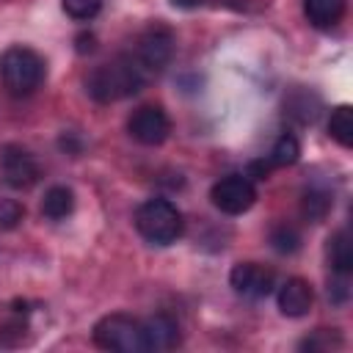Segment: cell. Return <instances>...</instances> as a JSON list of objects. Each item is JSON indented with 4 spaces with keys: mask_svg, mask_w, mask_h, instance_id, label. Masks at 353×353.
Segmentation results:
<instances>
[{
    "mask_svg": "<svg viewBox=\"0 0 353 353\" xmlns=\"http://www.w3.org/2000/svg\"><path fill=\"white\" fill-rule=\"evenodd\" d=\"M146 80H149V74L138 63L135 55H119V58L97 66L88 74L85 88L97 102L108 105V102H119V99H127V97L138 94Z\"/></svg>",
    "mask_w": 353,
    "mask_h": 353,
    "instance_id": "6da1fadb",
    "label": "cell"
},
{
    "mask_svg": "<svg viewBox=\"0 0 353 353\" xmlns=\"http://www.w3.org/2000/svg\"><path fill=\"white\" fill-rule=\"evenodd\" d=\"M44 72H47L44 58L30 47L17 44L0 55V80H3L6 91L14 97L33 94L44 83Z\"/></svg>",
    "mask_w": 353,
    "mask_h": 353,
    "instance_id": "7a4b0ae2",
    "label": "cell"
},
{
    "mask_svg": "<svg viewBox=\"0 0 353 353\" xmlns=\"http://www.w3.org/2000/svg\"><path fill=\"white\" fill-rule=\"evenodd\" d=\"M135 229L154 245H171L182 237V212L168 199H146L135 210Z\"/></svg>",
    "mask_w": 353,
    "mask_h": 353,
    "instance_id": "3957f363",
    "label": "cell"
},
{
    "mask_svg": "<svg viewBox=\"0 0 353 353\" xmlns=\"http://www.w3.org/2000/svg\"><path fill=\"white\" fill-rule=\"evenodd\" d=\"M94 342L102 350H116V353H146V339H143V323L130 317V314H105L94 325Z\"/></svg>",
    "mask_w": 353,
    "mask_h": 353,
    "instance_id": "277c9868",
    "label": "cell"
},
{
    "mask_svg": "<svg viewBox=\"0 0 353 353\" xmlns=\"http://www.w3.org/2000/svg\"><path fill=\"white\" fill-rule=\"evenodd\" d=\"M174 50H176V39H174L171 28L154 22V25H149V28L141 33L138 47H135L132 55L138 58V63H141V66L146 69V74L152 77V74L163 72V69L171 63Z\"/></svg>",
    "mask_w": 353,
    "mask_h": 353,
    "instance_id": "5b68a950",
    "label": "cell"
},
{
    "mask_svg": "<svg viewBox=\"0 0 353 353\" xmlns=\"http://www.w3.org/2000/svg\"><path fill=\"white\" fill-rule=\"evenodd\" d=\"M212 204L226 215H243L256 201V188L245 174H229L221 176L210 190Z\"/></svg>",
    "mask_w": 353,
    "mask_h": 353,
    "instance_id": "8992f818",
    "label": "cell"
},
{
    "mask_svg": "<svg viewBox=\"0 0 353 353\" xmlns=\"http://www.w3.org/2000/svg\"><path fill=\"white\" fill-rule=\"evenodd\" d=\"M127 130H130V135L138 143H143V146H160L168 138V132H171V121H168V113L160 105H141L130 116Z\"/></svg>",
    "mask_w": 353,
    "mask_h": 353,
    "instance_id": "52a82bcc",
    "label": "cell"
},
{
    "mask_svg": "<svg viewBox=\"0 0 353 353\" xmlns=\"http://www.w3.org/2000/svg\"><path fill=\"white\" fill-rule=\"evenodd\" d=\"M0 176L8 188L25 190L39 179V163L36 157L22 146H6L0 157Z\"/></svg>",
    "mask_w": 353,
    "mask_h": 353,
    "instance_id": "ba28073f",
    "label": "cell"
},
{
    "mask_svg": "<svg viewBox=\"0 0 353 353\" xmlns=\"http://www.w3.org/2000/svg\"><path fill=\"white\" fill-rule=\"evenodd\" d=\"M229 284L234 287L237 295L245 298H265L276 287V276L270 268L256 265V262H237L229 273Z\"/></svg>",
    "mask_w": 353,
    "mask_h": 353,
    "instance_id": "9c48e42d",
    "label": "cell"
},
{
    "mask_svg": "<svg viewBox=\"0 0 353 353\" xmlns=\"http://www.w3.org/2000/svg\"><path fill=\"white\" fill-rule=\"evenodd\" d=\"M276 301H279V309L284 317H303L309 314L312 309V301H314V292H312V284L301 276H292L287 279L279 292H276Z\"/></svg>",
    "mask_w": 353,
    "mask_h": 353,
    "instance_id": "30bf717a",
    "label": "cell"
},
{
    "mask_svg": "<svg viewBox=\"0 0 353 353\" xmlns=\"http://www.w3.org/2000/svg\"><path fill=\"white\" fill-rule=\"evenodd\" d=\"M143 339H146V353L168 350L179 345V323L168 312H157L149 320H143Z\"/></svg>",
    "mask_w": 353,
    "mask_h": 353,
    "instance_id": "8fae6325",
    "label": "cell"
},
{
    "mask_svg": "<svg viewBox=\"0 0 353 353\" xmlns=\"http://www.w3.org/2000/svg\"><path fill=\"white\" fill-rule=\"evenodd\" d=\"M303 14L314 28H334L345 14V0H303Z\"/></svg>",
    "mask_w": 353,
    "mask_h": 353,
    "instance_id": "7c38bea8",
    "label": "cell"
},
{
    "mask_svg": "<svg viewBox=\"0 0 353 353\" xmlns=\"http://www.w3.org/2000/svg\"><path fill=\"white\" fill-rule=\"evenodd\" d=\"M74 210V193L66 185H52L41 199V212L50 221H61Z\"/></svg>",
    "mask_w": 353,
    "mask_h": 353,
    "instance_id": "4fadbf2b",
    "label": "cell"
},
{
    "mask_svg": "<svg viewBox=\"0 0 353 353\" xmlns=\"http://www.w3.org/2000/svg\"><path fill=\"white\" fill-rule=\"evenodd\" d=\"M328 256H331V268L339 276H347L353 270V243H350V232L347 229H339L328 240Z\"/></svg>",
    "mask_w": 353,
    "mask_h": 353,
    "instance_id": "5bb4252c",
    "label": "cell"
},
{
    "mask_svg": "<svg viewBox=\"0 0 353 353\" xmlns=\"http://www.w3.org/2000/svg\"><path fill=\"white\" fill-rule=\"evenodd\" d=\"M328 132L339 146H345V149L353 146V110H350V105L334 108V113L328 119Z\"/></svg>",
    "mask_w": 353,
    "mask_h": 353,
    "instance_id": "9a60e30c",
    "label": "cell"
},
{
    "mask_svg": "<svg viewBox=\"0 0 353 353\" xmlns=\"http://www.w3.org/2000/svg\"><path fill=\"white\" fill-rule=\"evenodd\" d=\"M298 157H301V143H298V138L290 135V132H284V135H279V141L273 143V149H270V154H268V163L276 165V168H287V165L298 163Z\"/></svg>",
    "mask_w": 353,
    "mask_h": 353,
    "instance_id": "2e32d148",
    "label": "cell"
},
{
    "mask_svg": "<svg viewBox=\"0 0 353 353\" xmlns=\"http://www.w3.org/2000/svg\"><path fill=\"white\" fill-rule=\"evenodd\" d=\"M331 204H334L331 193H325V190H320V188H309V190H306V196H303L301 210H303V215H306L309 221H314V223H317V221H323V218L328 215Z\"/></svg>",
    "mask_w": 353,
    "mask_h": 353,
    "instance_id": "e0dca14e",
    "label": "cell"
},
{
    "mask_svg": "<svg viewBox=\"0 0 353 353\" xmlns=\"http://www.w3.org/2000/svg\"><path fill=\"white\" fill-rule=\"evenodd\" d=\"M270 245L279 254H292L301 245V234H298V229L292 223H279V226L270 229Z\"/></svg>",
    "mask_w": 353,
    "mask_h": 353,
    "instance_id": "ac0fdd59",
    "label": "cell"
},
{
    "mask_svg": "<svg viewBox=\"0 0 353 353\" xmlns=\"http://www.w3.org/2000/svg\"><path fill=\"white\" fill-rule=\"evenodd\" d=\"M61 6H63V11H66L72 19L85 22V19H94V17L99 14L102 0H61Z\"/></svg>",
    "mask_w": 353,
    "mask_h": 353,
    "instance_id": "d6986e66",
    "label": "cell"
},
{
    "mask_svg": "<svg viewBox=\"0 0 353 353\" xmlns=\"http://www.w3.org/2000/svg\"><path fill=\"white\" fill-rule=\"evenodd\" d=\"M22 218H25V207L17 199H0V229L3 232L17 229Z\"/></svg>",
    "mask_w": 353,
    "mask_h": 353,
    "instance_id": "ffe728a7",
    "label": "cell"
},
{
    "mask_svg": "<svg viewBox=\"0 0 353 353\" xmlns=\"http://www.w3.org/2000/svg\"><path fill=\"white\" fill-rule=\"evenodd\" d=\"M74 50H77L80 55L94 52V50H97V36H94V33H80V36L74 39Z\"/></svg>",
    "mask_w": 353,
    "mask_h": 353,
    "instance_id": "44dd1931",
    "label": "cell"
},
{
    "mask_svg": "<svg viewBox=\"0 0 353 353\" xmlns=\"http://www.w3.org/2000/svg\"><path fill=\"white\" fill-rule=\"evenodd\" d=\"M229 6H234V8H254V6H262V3H268V0H226Z\"/></svg>",
    "mask_w": 353,
    "mask_h": 353,
    "instance_id": "7402d4cb",
    "label": "cell"
},
{
    "mask_svg": "<svg viewBox=\"0 0 353 353\" xmlns=\"http://www.w3.org/2000/svg\"><path fill=\"white\" fill-rule=\"evenodd\" d=\"M176 8H199L204 0H171Z\"/></svg>",
    "mask_w": 353,
    "mask_h": 353,
    "instance_id": "603a6c76",
    "label": "cell"
}]
</instances>
